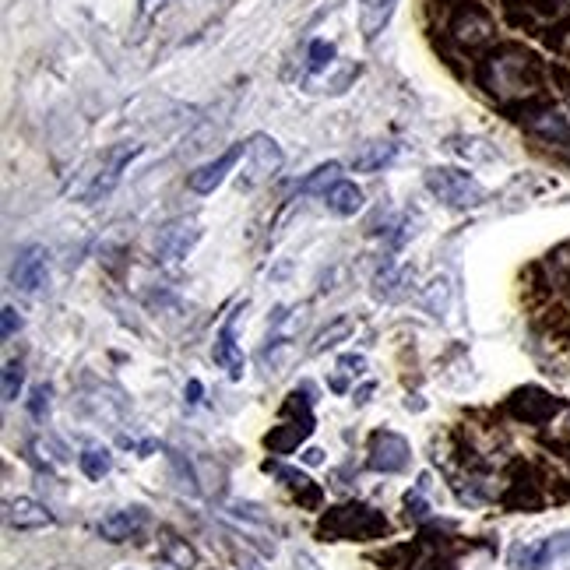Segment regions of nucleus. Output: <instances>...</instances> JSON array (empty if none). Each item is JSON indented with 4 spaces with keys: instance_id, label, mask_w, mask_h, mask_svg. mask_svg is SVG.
Segmentation results:
<instances>
[{
    "instance_id": "1",
    "label": "nucleus",
    "mask_w": 570,
    "mask_h": 570,
    "mask_svg": "<svg viewBox=\"0 0 570 570\" xmlns=\"http://www.w3.org/2000/svg\"><path fill=\"white\" fill-rule=\"evenodd\" d=\"M549 71H553V64H546L532 46L507 39V43H497L493 50H486L483 57L475 60L472 78L493 103L504 106L507 113H518L521 106L553 92L549 88Z\"/></svg>"
},
{
    "instance_id": "2",
    "label": "nucleus",
    "mask_w": 570,
    "mask_h": 570,
    "mask_svg": "<svg viewBox=\"0 0 570 570\" xmlns=\"http://www.w3.org/2000/svg\"><path fill=\"white\" fill-rule=\"evenodd\" d=\"M433 11H440L437 32H444L447 46L461 57H483L486 50L500 43L497 15L479 0H437Z\"/></svg>"
},
{
    "instance_id": "3",
    "label": "nucleus",
    "mask_w": 570,
    "mask_h": 570,
    "mask_svg": "<svg viewBox=\"0 0 570 570\" xmlns=\"http://www.w3.org/2000/svg\"><path fill=\"white\" fill-rule=\"evenodd\" d=\"M317 532L328 542H370V539H384L391 532V525L373 507L345 504V507H331L321 518V525H317Z\"/></svg>"
},
{
    "instance_id": "4",
    "label": "nucleus",
    "mask_w": 570,
    "mask_h": 570,
    "mask_svg": "<svg viewBox=\"0 0 570 570\" xmlns=\"http://www.w3.org/2000/svg\"><path fill=\"white\" fill-rule=\"evenodd\" d=\"M426 190H430L437 201H444L447 208H475V205H483L486 198L483 183L475 180L472 173H465V169H451V166L430 169V173H426Z\"/></svg>"
},
{
    "instance_id": "5",
    "label": "nucleus",
    "mask_w": 570,
    "mask_h": 570,
    "mask_svg": "<svg viewBox=\"0 0 570 570\" xmlns=\"http://www.w3.org/2000/svg\"><path fill=\"white\" fill-rule=\"evenodd\" d=\"M243 159H247V166H243V173H240V187L257 190L268 180H275L285 155L275 138H268V134H250L247 145H243Z\"/></svg>"
},
{
    "instance_id": "6",
    "label": "nucleus",
    "mask_w": 570,
    "mask_h": 570,
    "mask_svg": "<svg viewBox=\"0 0 570 570\" xmlns=\"http://www.w3.org/2000/svg\"><path fill=\"white\" fill-rule=\"evenodd\" d=\"M370 458H366V465L373 468V472H384V475H395V472H405L409 468V440L402 437V433L395 430H377L370 437Z\"/></svg>"
},
{
    "instance_id": "7",
    "label": "nucleus",
    "mask_w": 570,
    "mask_h": 570,
    "mask_svg": "<svg viewBox=\"0 0 570 570\" xmlns=\"http://www.w3.org/2000/svg\"><path fill=\"white\" fill-rule=\"evenodd\" d=\"M138 152H141V145H134V141H131V145L110 148V152L99 159V173H85V176H92V183H88V190H85V198L88 201H99L103 194H110V190L120 183V173H124V166Z\"/></svg>"
},
{
    "instance_id": "8",
    "label": "nucleus",
    "mask_w": 570,
    "mask_h": 570,
    "mask_svg": "<svg viewBox=\"0 0 570 570\" xmlns=\"http://www.w3.org/2000/svg\"><path fill=\"white\" fill-rule=\"evenodd\" d=\"M50 278V261H46V250L39 243H29V247L18 250L15 268H11V282L22 293H39Z\"/></svg>"
},
{
    "instance_id": "9",
    "label": "nucleus",
    "mask_w": 570,
    "mask_h": 570,
    "mask_svg": "<svg viewBox=\"0 0 570 570\" xmlns=\"http://www.w3.org/2000/svg\"><path fill=\"white\" fill-rule=\"evenodd\" d=\"M198 240H201L198 219H176L169 222L166 229H159V236H155V254H159L162 261H180V257L190 254V247Z\"/></svg>"
},
{
    "instance_id": "10",
    "label": "nucleus",
    "mask_w": 570,
    "mask_h": 570,
    "mask_svg": "<svg viewBox=\"0 0 570 570\" xmlns=\"http://www.w3.org/2000/svg\"><path fill=\"white\" fill-rule=\"evenodd\" d=\"M560 409H563L560 398L546 395L542 388H521L511 395V412L521 423H549Z\"/></svg>"
},
{
    "instance_id": "11",
    "label": "nucleus",
    "mask_w": 570,
    "mask_h": 570,
    "mask_svg": "<svg viewBox=\"0 0 570 570\" xmlns=\"http://www.w3.org/2000/svg\"><path fill=\"white\" fill-rule=\"evenodd\" d=\"M240 159H243V145H233L229 152H222L219 159H212V162H205L201 169H194V173H190V180H187V187L194 190V194H212L215 187H222V180L233 173Z\"/></svg>"
},
{
    "instance_id": "12",
    "label": "nucleus",
    "mask_w": 570,
    "mask_h": 570,
    "mask_svg": "<svg viewBox=\"0 0 570 570\" xmlns=\"http://www.w3.org/2000/svg\"><path fill=\"white\" fill-rule=\"evenodd\" d=\"M4 518H8V525L18 528V532H36V528H50L53 521H57L32 497H11L8 504H4Z\"/></svg>"
},
{
    "instance_id": "13",
    "label": "nucleus",
    "mask_w": 570,
    "mask_h": 570,
    "mask_svg": "<svg viewBox=\"0 0 570 570\" xmlns=\"http://www.w3.org/2000/svg\"><path fill=\"white\" fill-rule=\"evenodd\" d=\"M148 525V511L145 507H124V511H113L99 521V535L106 542H127Z\"/></svg>"
},
{
    "instance_id": "14",
    "label": "nucleus",
    "mask_w": 570,
    "mask_h": 570,
    "mask_svg": "<svg viewBox=\"0 0 570 570\" xmlns=\"http://www.w3.org/2000/svg\"><path fill=\"white\" fill-rule=\"evenodd\" d=\"M243 314V307L236 310L233 317H229L226 324H222V331H219V338H215V363L222 366V370L229 373L233 380H240L243 377V370H247V359H243V352H240V345H236V335H233V328H236V317Z\"/></svg>"
},
{
    "instance_id": "15",
    "label": "nucleus",
    "mask_w": 570,
    "mask_h": 570,
    "mask_svg": "<svg viewBox=\"0 0 570 570\" xmlns=\"http://www.w3.org/2000/svg\"><path fill=\"white\" fill-rule=\"evenodd\" d=\"M398 0H359V32H363L366 43L380 36L388 29L391 18H395Z\"/></svg>"
},
{
    "instance_id": "16",
    "label": "nucleus",
    "mask_w": 570,
    "mask_h": 570,
    "mask_svg": "<svg viewBox=\"0 0 570 570\" xmlns=\"http://www.w3.org/2000/svg\"><path fill=\"white\" fill-rule=\"evenodd\" d=\"M314 433V419H296V423H282L264 437V447L275 454H293L303 440Z\"/></svg>"
},
{
    "instance_id": "17",
    "label": "nucleus",
    "mask_w": 570,
    "mask_h": 570,
    "mask_svg": "<svg viewBox=\"0 0 570 570\" xmlns=\"http://www.w3.org/2000/svg\"><path fill=\"white\" fill-rule=\"evenodd\" d=\"M324 205H328V212L338 215V219H352V215L363 208V190H359L356 183L342 180L324 194Z\"/></svg>"
},
{
    "instance_id": "18",
    "label": "nucleus",
    "mask_w": 570,
    "mask_h": 570,
    "mask_svg": "<svg viewBox=\"0 0 570 570\" xmlns=\"http://www.w3.org/2000/svg\"><path fill=\"white\" fill-rule=\"evenodd\" d=\"M268 468V472H275L278 479H285V486H289V490L296 493V500H303V504L307 507H317L321 504V486L314 483V479H310V475H303V472H296V468H285V465H264Z\"/></svg>"
},
{
    "instance_id": "19",
    "label": "nucleus",
    "mask_w": 570,
    "mask_h": 570,
    "mask_svg": "<svg viewBox=\"0 0 570 570\" xmlns=\"http://www.w3.org/2000/svg\"><path fill=\"white\" fill-rule=\"evenodd\" d=\"M162 560H166L169 567H176V570H194V567H198V553L187 546V539H180V535H173V532L162 535Z\"/></svg>"
},
{
    "instance_id": "20",
    "label": "nucleus",
    "mask_w": 570,
    "mask_h": 570,
    "mask_svg": "<svg viewBox=\"0 0 570 570\" xmlns=\"http://www.w3.org/2000/svg\"><path fill=\"white\" fill-rule=\"evenodd\" d=\"M78 468L88 475V479H106V475L113 472V454L106 451V447H85V451L78 454Z\"/></svg>"
},
{
    "instance_id": "21",
    "label": "nucleus",
    "mask_w": 570,
    "mask_h": 570,
    "mask_svg": "<svg viewBox=\"0 0 570 570\" xmlns=\"http://www.w3.org/2000/svg\"><path fill=\"white\" fill-rule=\"evenodd\" d=\"M335 183H342V162H328V166H317L307 180L300 183L303 194H328Z\"/></svg>"
},
{
    "instance_id": "22",
    "label": "nucleus",
    "mask_w": 570,
    "mask_h": 570,
    "mask_svg": "<svg viewBox=\"0 0 570 570\" xmlns=\"http://www.w3.org/2000/svg\"><path fill=\"white\" fill-rule=\"evenodd\" d=\"M395 152H398V148L388 145V141H384V145H370V148H366V152L356 159V169H363V173H373V169L388 166V162L395 159Z\"/></svg>"
},
{
    "instance_id": "23",
    "label": "nucleus",
    "mask_w": 570,
    "mask_h": 570,
    "mask_svg": "<svg viewBox=\"0 0 570 570\" xmlns=\"http://www.w3.org/2000/svg\"><path fill=\"white\" fill-rule=\"evenodd\" d=\"M25 384V370L18 359H8L4 363V402H18V391Z\"/></svg>"
},
{
    "instance_id": "24",
    "label": "nucleus",
    "mask_w": 570,
    "mask_h": 570,
    "mask_svg": "<svg viewBox=\"0 0 570 570\" xmlns=\"http://www.w3.org/2000/svg\"><path fill=\"white\" fill-rule=\"evenodd\" d=\"M349 331H352V321H345V317H342V321H335L328 331H321V335H317L314 352H324V349H331V345H338L342 338H349Z\"/></svg>"
},
{
    "instance_id": "25",
    "label": "nucleus",
    "mask_w": 570,
    "mask_h": 570,
    "mask_svg": "<svg viewBox=\"0 0 570 570\" xmlns=\"http://www.w3.org/2000/svg\"><path fill=\"white\" fill-rule=\"evenodd\" d=\"M331 57H335V46H331V43H314V46H310V60H307V71H310V74L324 71V67H328V64H331Z\"/></svg>"
},
{
    "instance_id": "26",
    "label": "nucleus",
    "mask_w": 570,
    "mask_h": 570,
    "mask_svg": "<svg viewBox=\"0 0 570 570\" xmlns=\"http://www.w3.org/2000/svg\"><path fill=\"white\" fill-rule=\"evenodd\" d=\"M405 511H409V518H416V521L430 518V504L423 500V486L412 490V493H405Z\"/></svg>"
},
{
    "instance_id": "27",
    "label": "nucleus",
    "mask_w": 570,
    "mask_h": 570,
    "mask_svg": "<svg viewBox=\"0 0 570 570\" xmlns=\"http://www.w3.org/2000/svg\"><path fill=\"white\" fill-rule=\"evenodd\" d=\"M29 412H32L36 419H46V416H50V388H46V384H39V388L32 391Z\"/></svg>"
},
{
    "instance_id": "28",
    "label": "nucleus",
    "mask_w": 570,
    "mask_h": 570,
    "mask_svg": "<svg viewBox=\"0 0 570 570\" xmlns=\"http://www.w3.org/2000/svg\"><path fill=\"white\" fill-rule=\"evenodd\" d=\"M338 370L349 373V377H363V373H366V359L363 356H352V352H349V356L338 359Z\"/></svg>"
},
{
    "instance_id": "29",
    "label": "nucleus",
    "mask_w": 570,
    "mask_h": 570,
    "mask_svg": "<svg viewBox=\"0 0 570 570\" xmlns=\"http://www.w3.org/2000/svg\"><path fill=\"white\" fill-rule=\"evenodd\" d=\"M18 331H22V317H18V310L15 307H4V338L18 335Z\"/></svg>"
},
{
    "instance_id": "30",
    "label": "nucleus",
    "mask_w": 570,
    "mask_h": 570,
    "mask_svg": "<svg viewBox=\"0 0 570 570\" xmlns=\"http://www.w3.org/2000/svg\"><path fill=\"white\" fill-rule=\"evenodd\" d=\"M293 563H296V570H324L321 563L314 560V556L307 553V549H296V556H293Z\"/></svg>"
},
{
    "instance_id": "31",
    "label": "nucleus",
    "mask_w": 570,
    "mask_h": 570,
    "mask_svg": "<svg viewBox=\"0 0 570 570\" xmlns=\"http://www.w3.org/2000/svg\"><path fill=\"white\" fill-rule=\"evenodd\" d=\"M187 402L190 405L201 402V380H190V384H187Z\"/></svg>"
},
{
    "instance_id": "32",
    "label": "nucleus",
    "mask_w": 570,
    "mask_h": 570,
    "mask_svg": "<svg viewBox=\"0 0 570 570\" xmlns=\"http://www.w3.org/2000/svg\"><path fill=\"white\" fill-rule=\"evenodd\" d=\"M307 461H310V465H317V461H321V451H317V447H310V451H307Z\"/></svg>"
}]
</instances>
